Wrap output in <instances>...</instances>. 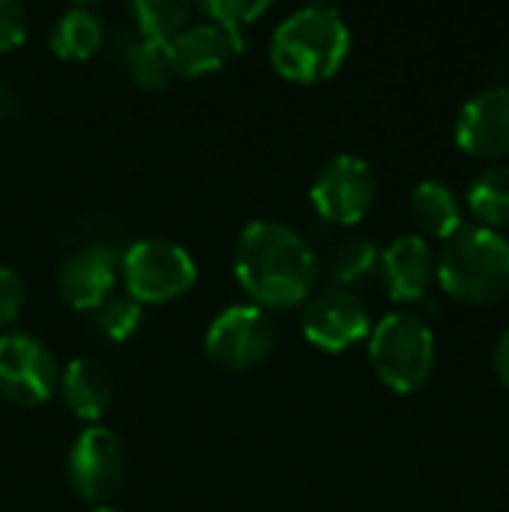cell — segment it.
Returning a JSON list of instances; mask_svg holds the SVG:
<instances>
[{"instance_id":"obj_2","label":"cell","mask_w":509,"mask_h":512,"mask_svg":"<svg viewBox=\"0 0 509 512\" xmlns=\"http://www.w3.org/2000/svg\"><path fill=\"white\" fill-rule=\"evenodd\" d=\"M351 54V27L336 6L306 3L270 36V66L291 84L330 81Z\"/></svg>"},{"instance_id":"obj_7","label":"cell","mask_w":509,"mask_h":512,"mask_svg":"<svg viewBox=\"0 0 509 512\" xmlns=\"http://www.w3.org/2000/svg\"><path fill=\"white\" fill-rule=\"evenodd\" d=\"M276 348V324L270 312L252 303L225 306L204 333L207 357L228 372L258 369Z\"/></svg>"},{"instance_id":"obj_14","label":"cell","mask_w":509,"mask_h":512,"mask_svg":"<svg viewBox=\"0 0 509 512\" xmlns=\"http://www.w3.org/2000/svg\"><path fill=\"white\" fill-rule=\"evenodd\" d=\"M243 51H246V39H237L228 30H222L219 24L204 21V18L183 27L168 42V54H171V66H174L177 78L213 75V72L225 69Z\"/></svg>"},{"instance_id":"obj_25","label":"cell","mask_w":509,"mask_h":512,"mask_svg":"<svg viewBox=\"0 0 509 512\" xmlns=\"http://www.w3.org/2000/svg\"><path fill=\"white\" fill-rule=\"evenodd\" d=\"M30 33V15L18 0H0V51H15Z\"/></svg>"},{"instance_id":"obj_1","label":"cell","mask_w":509,"mask_h":512,"mask_svg":"<svg viewBox=\"0 0 509 512\" xmlns=\"http://www.w3.org/2000/svg\"><path fill=\"white\" fill-rule=\"evenodd\" d=\"M231 267L249 303L264 312L303 306L318 282L312 243L282 219L246 222L237 234Z\"/></svg>"},{"instance_id":"obj_17","label":"cell","mask_w":509,"mask_h":512,"mask_svg":"<svg viewBox=\"0 0 509 512\" xmlns=\"http://www.w3.org/2000/svg\"><path fill=\"white\" fill-rule=\"evenodd\" d=\"M411 219L420 231V237L447 240L462 228V207L453 195V189L441 180H423L411 192Z\"/></svg>"},{"instance_id":"obj_3","label":"cell","mask_w":509,"mask_h":512,"mask_svg":"<svg viewBox=\"0 0 509 512\" xmlns=\"http://www.w3.org/2000/svg\"><path fill=\"white\" fill-rule=\"evenodd\" d=\"M435 279L459 303H501L509 297V240L483 225H462L435 255Z\"/></svg>"},{"instance_id":"obj_11","label":"cell","mask_w":509,"mask_h":512,"mask_svg":"<svg viewBox=\"0 0 509 512\" xmlns=\"http://www.w3.org/2000/svg\"><path fill=\"white\" fill-rule=\"evenodd\" d=\"M453 141L474 159L498 162L509 156V84H492L459 108Z\"/></svg>"},{"instance_id":"obj_6","label":"cell","mask_w":509,"mask_h":512,"mask_svg":"<svg viewBox=\"0 0 509 512\" xmlns=\"http://www.w3.org/2000/svg\"><path fill=\"white\" fill-rule=\"evenodd\" d=\"M378 198V180L372 165L354 153L330 156L312 177L309 201L315 213L330 225H357L369 216Z\"/></svg>"},{"instance_id":"obj_5","label":"cell","mask_w":509,"mask_h":512,"mask_svg":"<svg viewBox=\"0 0 509 512\" xmlns=\"http://www.w3.org/2000/svg\"><path fill=\"white\" fill-rule=\"evenodd\" d=\"M120 279L132 300L141 306H159L195 288L198 264L186 246L165 237H144L120 255Z\"/></svg>"},{"instance_id":"obj_10","label":"cell","mask_w":509,"mask_h":512,"mask_svg":"<svg viewBox=\"0 0 509 512\" xmlns=\"http://www.w3.org/2000/svg\"><path fill=\"white\" fill-rule=\"evenodd\" d=\"M126 477V447L108 426H87L69 447L66 480L90 504H105Z\"/></svg>"},{"instance_id":"obj_19","label":"cell","mask_w":509,"mask_h":512,"mask_svg":"<svg viewBox=\"0 0 509 512\" xmlns=\"http://www.w3.org/2000/svg\"><path fill=\"white\" fill-rule=\"evenodd\" d=\"M378 261H381L378 243L372 237L354 234V237H345L342 243L333 246V252L327 258V273H330L333 285L354 288V285L378 276Z\"/></svg>"},{"instance_id":"obj_23","label":"cell","mask_w":509,"mask_h":512,"mask_svg":"<svg viewBox=\"0 0 509 512\" xmlns=\"http://www.w3.org/2000/svg\"><path fill=\"white\" fill-rule=\"evenodd\" d=\"M270 9L267 0H204L195 6V12H201L204 21L219 24L222 30H228L237 39H246V30Z\"/></svg>"},{"instance_id":"obj_12","label":"cell","mask_w":509,"mask_h":512,"mask_svg":"<svg viewBox=\"0 0 509 512\" xmlns=\"http://www.w3.org/2000/svg\"><path fill=\"white\" fill-rule=\"evenodd\" d=\"M120 282V255L105 243H84L57 267V294L75 312L99 309Z\"/></svg>"},{"instance_id":"obj_21","label":"cell","mask_w":509,"mask_h":512,"mask_svg":"<svg viewBox=\"0 0 509 512\" xmlns=\"http://www.w3.org/2000/svg\"><path fill=\"white\" fill-rule=\"evenodd\" d=\"M126 69H129L132 81L144 90H165L177 78L174 66H171L168 42H156V39H144V36H138L129 45Z\"/></svg>"},{"instance_id":"obj_13","label":"cell","mask_w":509,"mask_h":512,"mask_svg":"<svg viewBox=\"0 0 509 512\" xmlns=\"http://www.w3.org/2000/svg\"><path fill=\"white\" fill-rule=\"evenodd\" d=\"M378 279L393 303H417L429 294L435 282V252L420 234L396 237L381 249Z\"/></svg>"},{"instance_id":"obj_9","label":"cell","mask_w":509,"mask_h":512,"mask_svg":"<svg viewBox=\"0 0 509 512\" xmlns=\"http://www.w3.org/2000/svg\"><path fill=\"white\" fill-rule=\"evenodd\" d=\"M300 330L309 345L327 354H342L372 333V315L366 300L354 288H321L303 303Z\"/></svg>"},{"instance_id":"obj_16","label":"cell","mask_w":509,"mask_h":512,"mask_svg":"<svg viewBox=\"0 0 509 512\" xmlns=\"http://www.w3.org/2000/svg\"><path fill=\"white\" fill-rule=\"evenodd\" d=\"M102 42H105V18L99 15V9L87 3L66 6L48 30L51 54L66 63L90 60L102 48Z\"/></svg>"},{"instance_id":"obj_4","label":"cell","mask_w":509,"mask_h":512,"mask_svg":"<svg viewBox=\"0 0 509 512\" xmlns=\"http://www.w3.org/2000/svg\"><path fill=\"white\" fill-rule=\"evenodd\" d=\"M369 363L375 378L399 393H417L435 372V333L414 312H390L369 333Z\"/></svg>"},{"instance_id":"obj_28","label":"cell","mask_w":509,"mask_h":512,"mask_svg":"<svg viewBox=\"0 0 509 512\" xmlns=\"http://www.w3.org/2000/svg\"><path fill=\"white\" fill-rule=\"evenodd\" d=\"M90 512H123V510H117V507H111V504H96Z\"/></svg>"},{"instance_id":"obj_26","label":"cell","mask_w":509,"mask_h":512,"mask_svg":"<svg viewBox=\"0 0 509 512\" xmlns=\"http://www.w3.org/2000/svg\"><path fill=\"white\" fill-rule=\"evenodd\" d=\"M492 369L498 375V381L504 384V390H509V327L498 336L495 351H492Z\"/></svg>"},{"instance_id":"obj_18","label":"cell","mask_w":509,"mask_h":512,"mask_svg":"<svg viewBox=\"0 0 509 512\" xmlns=\"http://www.w3.org/2000/svg\"><path fill=\"white\" fill-rule=\"evenodd\" d=\"M468 207L483 228L509 225V162H495L483 168L468 186Z\"/></svg>"},{"instance_id":"obj_20","label":"cell","mask_w":509,"mask_h":512,"mask_svg":"<svg viewBox=\"0 0 509 512\" xmlns=\"http://www.w3.org/2000/svg\"><path fill=\"white\" fill-rule=\"evenodd\" d=\"M129 18L138 27V36L156 39V42H171L183 27L192 24L195 6L183 0H135L126 6Z\"/></svg>"},{"instance_id":"obj_15","label":"cell","mask_w":509,"mask_h":512,"mask_svg":"<svg viewBox=\"0 0 509 512\" xmlns=\"http://www.w3.org/2000/svg\"><path fill=\"white\" fill-rule=\"evenodd\" d=\"M60 396H63V405L84 423L96 426L102 420V414L108 411L111 405V396H114V381H111V372L93 360V357H75L69 360L63 369H60Z\"/></svg>"},{"instance_id":"obj_27","label":"cell","mask_w":509,"mask_h":512,"mask_svg":"<svg viewBox=\"0 0 509 512\" xmlns=\"http://www.w3.org/2000/svg\"><path fill=\"white\" fill-rule=\"evenodd\" d=\"M18 111V96L9 84L0 81V120H9Z\"/></svg>"},{"instance_id":"obj_22","label":"cell","mask_w":509,"mask_h":512,"mask_svg":"<svg viewBox=\"0 0 509 512\" xmlns=\"http://www.w3.org/2000/svg\"><path fill=\"white\" fill-rule=\"evenodd\" d=\"M144 318V306L138 300H132L126 291H114L99 309H93V321L102 330L105 339L111 342H126L135 336V330L141 327Z\"/></svg>"},{"instance_id":"obj_24","label":"cell","mask_w":509,"mask_h":512,"mask_svg":"<svg viewBox=\"0 0 509 512\" xmlns=\"http://www.w3.org/2000/svg\"><path fill=\"white\" fill-rule=\"evenodd\" d=\"M27 303V285L18 270L0 264V330L18 321L21 309Z\"/></svg>"},{"instance_id":"obj_8","label":"cell","mask_w":509,"mask_h":512,"mask_svg":"<svg viewBox=\"0 0 509 512\" xmlns=\"http://www.w3.org/2000/svg\"><path fill=\"white\" fill-rule=\"evenodd\" d=\"M60 381L54 351L33 333H0V396L18 408H36L51 399Z\"/></svg>"}]
</instances>
